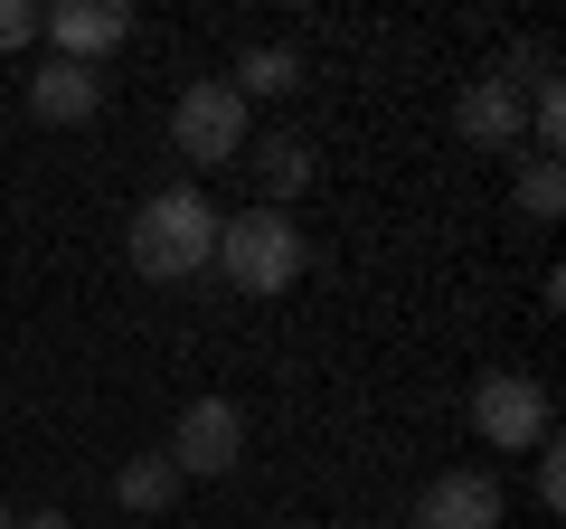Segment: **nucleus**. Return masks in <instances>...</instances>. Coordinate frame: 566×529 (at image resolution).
I'll use <instances>...</instances> for the list:
<instances>
[{
  "mask_svg": "<svg viewBox=\"0 0 566 529\" xmlns=\"http://www.w3.org/2000/svg\"><path fill=\"white\" fill-rule=\"evenodd\" d=\"M95 104H104V76H95V66H66V58L29 66V114H39L48 133H66V123H95Z\"/></svg>",
  "mask_w": 566,
  "mask_h": 529,
  "instance_id": "obj_9",
  "label": "nucleus"
},
{
  "mask_svg": "<svg viewBox=\"0 0 566 529\" xmlns=\"http://www.w3.org/2000/svg\"><path fill=\"white\" fill-rule=\"evenodd\" d=\"M170 152L199 162V170H227V162L245 152V95H237L227 76L180 85V104H170Z\"/></svg>",
  "mask_w": 566,
  "mask_h": 529,
  "instance_id": "obj_4",
  "label": "nucleus"
},
{
  "mask_svg": "<svg viewBox=\"0 0 566 529\" xmlns=\"http://www.w3.org/2000/svg\"><path fill=\"white\" fill-rule=\"evenodd\" d=\"M227 85H237V95H274V104H283L293 85H303V58H293V48H245Z\"/></svg>",
  "mask_w": 566,
  "mask_h": 529,
  "instance_id": "obj_12",
  "label": "nucleus"
},
{
  "mask_svg": "<svg viewBox=\"0 0 566 529\" xmlns=\"http://www.w3.org/2000/svg\"><path fill=\"white\" fill-rule=\"evenodd\" d=\"M416 529H501V483L491 473H434L416 491Z\"/></svg>",
  "mask_w": 566,
  "mask_h": 529,
  "instance_id": "obj_8",
  "label": "nucleus"
},
{
  "mask_svg": "<svg viewBox=\"0 0 566 529\" xmlns=\"http://www.w3.org/2000/svg\"><path fill=\"white\" fill-rule=\"evenodd\" d=\"M557 501H566V464H557V435L538 445V510L557 520Z\"/></svg>",
  "mask_w": 566,
  "mask_h": 529,
  "instance_id": "obj_14",
  "label": "nucleus"
},
{
  "mask_svg": "<svg viewBox=\"0 0 566 529\" xmlns=\"http://www.w3.org/2000/svg\"><path fill=\"white\" fill-rule=\"evenodd\" d=\"M123 256H133L142 284H189V274H208V256H218V208H208V189H151L133 208V227H123Z\"/></svg>",
  "mask_w": 566,
  "mask_h": 529,
  "instance_id": "obj_1",
  "label": "nucleus"
},
{
  "mask_svg": "<svg viewBox=\"0 0 566 529\" xmlns=\"http://www.w3.org/2000/svg\"><path fill=\"white\" fill-rule=\"evenodd\" d=\"M39 39H48V58H66V66H104L133 39V10H123V0H48Z\"/></svg>",
  "mask_w": 566,
  "mask_h": 529,
  "instance_id": "obj_6",
  "label": "nucleus"
},
{
  "mask_svg": "<svg viewBox=\"0 0 566 529\" xmlns=\"http://www.w3.org/2000/svg\"><path fill=\"white\" fill-rule=\"evenodd\" d=\"M472 435H482L491 454H538L547 435H557L547 378H528V369H482V378H472Z\"/></svg>",
  "mask_w": 566,
  "mask_h": 529,
  "instance_id": "obj_3",
  "label": "nucleus"
},
{
  "mask_svg": "<svg viewBox=\"0 0 566 529\" xmlns=\"http://www.w3.org/2000/svg\"><path fill=\"white\" fill-rule=\"evenodd\" d=\"M20 529H76V520H66V510H29Z\"/></svg>",
  "mask_w": 566,
  "mask_h": 529,
  "instance_id": "obj_16",
  "label": "nucleus"
},
{
  "mask_svg": "<svg viewBox=\"0 0 566 529\" xmlns=\"http://www.w3.org/2000/svg\"><path fill=\"white\" fill-rule=\"evenodd\" d=\"M0 529H20V510H10V501H0Z\"/></svg>",
  "mask_w": 566,
  "mask_h": 529,
  "instance_id": "obj_17",
  "label": "nucleus"
},
{
  "mask_svg": "<svg viewBox=\"0 0 566 529\" xmlns=\"http://www.w3.org/2000/svg\"><path fill=\"white\" fill-rule=\"evenodd\" d=\"M520 208H528L538 227L566 208V180H557V162H538V152H528V170H520Z\"/></svg>",
  "mask_w": 566,
  "mask_h": 529,
  "instance_id": "obj_13",
  "label": "nucleus"
},
{
  "mask_svg": "<svg viewBox=\"0 0 566 529\" xmlns=\"http://www.w3.org/2000/svg\"><path fill=\"white\" fill-rule=\"evenodd\" d=\"M453 133H463L472 152H520L528 143V85H510L501 66L472 76L463 95H453Z\"/></svg>",
  "mask_w": 566,
  "mask_h": 529,
  "instance_id": "obj_7",
  "label": "nucleus"
},
{
  "mask_svg": "<svg viewBox=\"0 0 566 529\" xmlns=\"http://www.w3.org/2000/svg\"><path fill=\"white\" fill-rule=\"evenodd\" d=\"M227 274L237 293H255V303H274V293H293L303 284V264H312V246H303V227L283 218V208H237V218H218V256H208Z\"/></svg>",
  "mask_w": 566,
  "mask_h": 529,
  "instance_id": "obj_2",
  "label": "nucleus"
},
{
  "mask_svg": "<svg viewBox=\"0 0 566 529\" xmlns=\"http://www.w3.org/2000/svg\"><path fill=\"white\" fill-rule=\"evenodd\" d=\"M114 501L133 510V520H161L170 501H180V473H170V454L151 445V454H133V464L114 473Z\"/></svg>",
  "mask_w": 566,
  "mask_h": 529,
  "instance_id": "obj_11",
  "label": "nucleus"
},
{
  "mask_svg": "<svg viewBox=\"0 0 566 529\" xmlns=\"http://www.w3.org/2000/svg\"><path fill=\"white\" fill-rule=\"evenodd\" d=\"M237 162H255V189H264L255 208H283V218H293V199L312 189V143L303 133H264V143L237 152Z\"/></svg>",
  "mask_w": 566,
  "mask_h": 529,
  "instance_id": "obj_10",
  "label": "nucleus"
},
{
  "mask_svg": "<svg viewBox=\"0 0 566 529\" xmlns=\"http://www.w3.org/2000/svg\"><path fill=\"white\" fill-rule=\"evenodd\" d=\"M161 454H170L180 483H218V473H237L245 464V407H237V397H189Z\"/></svg>",
  "mask_w": 566,
  "mask_h": 529,
  "instance_id": "obj_5",
  "label": "nucleus"
},
{
  "mask_svg": "<svg viewBox=\"0 0 566 529\" xmlns=\"http://www.w3.org/2000/svg\"><path fill=\"white\" fill-rule=\"evenodd\" d=\"M39 39V0H0V48H29Z\"/></svg>",
  "mask_w": 566,
  "mask_h": 529,
  "instance_id": "obj_15",
  "label": "nucleus"
}]
</instances>
